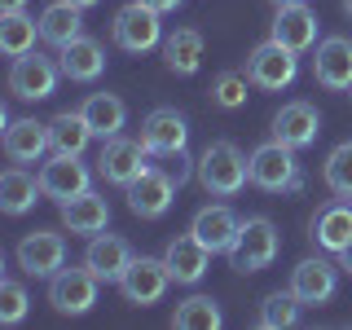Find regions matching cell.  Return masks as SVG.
I'll return each mask as SVG.
<instances>
[{
  "label": "cell",
  "instance_id": "18",
  "mask_svg": "<svg viewBox=\"0 0 352 330\" xmlns=\"http://www.w3.org/2000/svg\"><path fill=\"white\" fill-rule=\"evenodd\" d=\"M53 150L49 124L40 119H5V154L9 163H40Z\"/></svg>",
  "mask_w": 352,
  "mask_h": 330
},
{
  "label": "cell",
  "instance_id": "36",
  "mask_svg": "<svg viewBox=\"0 0 352 330\" xmlns=\"http://www.w3.org/2000/svg\"><path fill=\"white\" fill-rule=\"evenodd\" d=\"M141 5H150V9H159V14H172L181 0H141Z\"/></svg>",
  "mask_w": 352,
  "mask_h": 330
},
{
  "label": "cell",
  "instance_id": "20",
  "mask_svg": "<svg viewBox=\"0 0 352 330\" xmlns=\"http://www.w3.org/2000/svg\"><path fill=\"white\" fill-rule=\"evenodd\" d=\"M317 14L308 5H282L278 9V18H273V40L286 44L291 53H308V49H317Z\"/></svg>",
  "mask_w": 352,
  "mask_h": 330
},
{
  "label": "cell",
  "instance_id": "2",
  "mask_svg": "<svg viewBox=\"0 0 352 330\" xmlns=\"http://www.w3.org/2000/svg\"><path fill=\"white\" fill-rule=\"evenodd\" d=\"M278 251H282L278 225H273L269 216H247L242 229H238V238H234V247H229L225 256H229V269L234 273H260L278 260Z\"/></svg>",
  "mask_w": 352,
  "mask_h": 330
},
{
  "label": "cell",
  "instance_id": "6",
  "mask_svg": "<svg viewBox=\"0 0 352 330\" xmlns=\"http://www.w3.org/2000/svg\"><path fill=\"white\" fill-rule=\"evenodd\" d=\"M58 80H62V66L31 49V53H22V58H14L9 93H14L18 102H44V97L58 93Z\"/></svg>",
  "mask_w": 352,
  "mask_h": 330
},
{
  "label": "cell",
  "instance_id": "28",
  "mask_svg": "<svg viewBox=\"0 0 352 330\" xmlns=\"http://www.w3.org/2000/svg\"><path fill=\"white\" fill-rule=\"evenodd\" d=\"M163 62H168L172 75H198V66H203V31L176 27L163 40Z\"/></svg>",
  "mask_w": 352,
  "mask_h": 330
},
{
  "label": "cell",
  "instance_id": "12",
  "mask_svg": "<svg viewBox=\"0 0 352 330\" xmlns=\"http://www.w3.org/2000/svg\"><path fill=\"white\" fill-rule=\"evenodd\" d=\"M18 264L31 278H53L66 264V238L58 229H31V234L18 242Z\"/></svg>",
  "mask_w": 352,
  "mask_h": 330
},
{
  "label": "cell",
  "instance_id": "29",
  "mask_svg": "<svg viewBox=\"0 0 352 330\" xmlns=\"http://www.w3.org/2000/svg\"><path fill=\"white\" fill-rule=\"evenodd\" d=\"M49 141H53V154H84L88 141H93V128L80 110H62V115L49 119Z\"/></svg>",
  "mask_w": 352,
  "mask_h": 330
},
{
  "label": "cell",
  "instance_id": "8",
  "mask_svg": "<svg viewBox=\"0 0 352 330\" xmlns=\"http://www.w3.org/2000/svg\"><path fill=\"white\" fill-rule=\"evenodd\" d=\"M97 273L88 269V264H75V269H62L49 278V304L58 308V313H66V317H80V313H88V308L97 304Z\"/></svg>",
  "mask_w": 352,
  "mask_h": 330
},
{
  "label": "cell",
  "instance_id": "13",
  "mask_svg": "<svg viewBox=\"0 0 352 330\" xmlns=\"http://www.w3.org/2000/svg\"><path fill=\"white\" fill-rule=\"evenodd\" d=\"M313 80L326 93H352V40L348 36H326L313 58Z\"/></svg>",
  "mask_w": 352,
  "mask_h": 330
},
{
  "label": "cell",
  "instance_id": "35",
  "mask_svg": "<svg viewBox=\"0 0 352 330\" xmlns=\"http://www.w3.org/2000/svg\"><path fill=\"white\" fill-rule=\"evenodd\" d=\"M27 308H31V300H27V286L14 282V278H5V282H0V326H18L22 317H27Z\"/></svg>",
  "mask_w": 352,
  "mask_h": 330
},
{
  "label": "cell",
  "instance_id": "9",
  "mask_svg": "<svg viewBox=\"0 0 352 330\" xmlns=\"http://www.w3.org/2000/svg\"><path fill=\"white\" fill-rule=\"evenodd\" d=\"M128 198V207H132V216H141V220H159V216H168V207H172V198H176V176L168 168H146L137 176V181L124 190Z\"/></svg>",
  "mask_w": 352,
  "mask_h": 330
},
{
  "label": "cell",
  "instance_id": "22",
  "mask_svg": "<svg viewBox=\"0 0 352 330\" xmlns=\"http://www.w3.org/2000/svg\"><path fill=\"white\" fill-rule=\"evenodd\" d=\"M58 66H62L66 80L93 84L97 75L106 71V49L93 36H80V40H71V44H62V49H58Z\"/></svg>",
  "mask_w": 352,
  "mask_h": 330
},
{
  "label": "cell",
  "instance_id": "32",
  "mask_svg": "<svg viewBox=\"0 0 352 330\" xmlns=\"http://www.w3.org/2000/svg\"><path fill=\"white\" fill-rule=\"evenodd\" d=\"M326 190L335 198H352V141H344V146H335L326 154Z\"/></svg>",
  "mask_w": 352,
  "mask_h": 330
},
{
  "label": "cell",
  "instance_id": "38",
  "mask_svg": "<svg viewBox=\"0 0 352 330\" xmlns=\"http://www.w3.org/2000/svg\"><path fill=\"white\" fill-rule=\"evenodd\" d=\"M27 0H0V14H14V9H22Z\"/></svg>",
  "mask_w": 352,
  "mask_h": 330
},
{
  "label": "cell",
  "instance_id": "7",
  "mask_svg": "<svg viewBox=\"0 0 352 330\" xmlns=\"http://www.w3.org/2000/svg\"><path fill=\"white\" fill-rule=\"evenodd\" d=\"M150 159H154V154L146 150V141H141V137L132 141V137H124V132H119V137H110L106 146H102V154H97V172H102L110 185L128 190V185L150 168Z\"/></svg>",
  "mask_w": 352,
  "mask_h": 330
},
{
  "label": "cell",
  "instance_id": "41",
  "mask_svg": "<svg viewBox=\"0 0 352 330\" xmlns=\"http://www.w3.org/2000/svg\"><path fill=\"white\" fill-rule=\"evenodd\" d=\"M344 14H348V18H352V0H344Z\"/></svg>",
  "mask_w": 352,
  "mask_h": 330
},
{
  "label": "cell",
  "instance_id": "24",
  "mask_svg": "<svg viewBox=\"0 0 352 330\" xmlns=\"http://www.w3.org/2000/svg\"><path fill=\"white\" fill-rule=\"evenodd\" d=\"M44 198V185H40V172L31 176L22 163H14L5 176H0V212L5 216H27Z\"/></svg>",
  "mask_w": 352,
  "mask_h": 330
},
{
  "label": "cell",
  "instance_id": "40",
  "mask_svg": "<svg viewBox=\"0 0 352 330\" xmlns=\"http://www.w3.org/2000/svg\"><path fill=\"white\" fill-rule=\"evenodd\" d=\"M273 5H278V9H282V5H304V0H273Z\"/></svg>",
  "mask_w": 352,
  "mask_h": 330
},
{
  "label": "cell",
  "instance_id": "3",
  "mask_svg": "<svg viewBox=\"0 0 352 330\" xmlns=\"http://www.w3.org/2000/svg\"><path fill=\"white\" fill-rule=\"evenodd\" d=\"M251 185L264 194H300L304 190V176L300 163H295V150L282 146V141H264V146L251 150Z\"/></svg>",
  "mask_w": 352,
  "mask_h": 330
},
{
  "label": "cell",
  "instance_id": "4",
  "mask_svg": "<svg viewBox=\"0 0 352 330\" xmlns=\"http://www.w3.org/2000/svg\"><path fill=\"white\" fill-rule=\"evenodd\" d=\"M247 75H251V84L264 88V93H282V88H291L295 84V75H300V53H291L286 44L278 40H264L251 49V58H247Z\"/></svg>",
  "mask_w": 352,
  "mask_h": 330
},
{
  "label": "cell",
  "instance_id": "16",
  "mask_svg": "<svg viewBox=\"0 0 352 330\" xmlns=\"http://www.w3.org/2000/svg\"><path fill=\"white\" fill-rule=\"evenodd\" d=\"M317 132H322V115L308 102H286L273 115V141H282L291 150H308L317 141Z\"/></svg>",
  "mask_w": 352,
  "mask_h": 330
},
{
  "label": "cell",
  "instance_id": "17",
  "mask_svg": "<svg viewBox=\"0 0 352 330\" xmlns=\"http://www.w3.org/2000/svg\"><path fill=\"white\" fill-rule=\"evenodd\" d=\"M238 229H242V220H238V212H234L229 203L203 207V212H194V220H190V234L203 242L212 256H216V251H229V247H234Z\"/></svg>",
  "mask_w": 352,
  "mask_h": 330
},
{
  "label": "cell",
  "instance_id": "23",
  "mask_svg": "<svg viewBox=\"0 0 352 330\" xmlns=\"http://www.w3.org/2000/svg\"><path fill=\"white\" fill-rule=\"evenodd\" d=\"M84 264H88V269H93L102 282H119V278H124V269L132 264V247H128L119 234H97V238H88Z\"/></svg>",
  "mask_w": 352,
  "mask_h": 330
},
{
  "label": "cell",
  "instance_id": "31",
  "mask_svg": "<svg viewBox=\"0 0 352 330\" xmlns=\"http://www.w3.org/2000/svg\"><path fill=\"white\" fill-rule=\"evenodd\" d=\"M220 304L212 300V295H190V300L176 304L172 313V326L176 330H220Z\"/></svg>",
  "mask_w": 352,
  "mask_h": 330
},
{
  "label": "cell",
  "instance_id": "25",
  "mask_svg": "<svg viewBox=\"0 0 352 330\" xmlns=\"http://www.w3.org/2000/svg\"><path fill=\"white\" fill-rule=\"evenodd\" d=\"M308 238H313L322 251H330V256H339V251L352 242V203L322 207V212L313 216V234H308Z\"/></svg>",
  "mask_w": 352,
  "mask_h": 330
},
{
  "label": "cell",
  "instance_id": "1",
  "mask_svg": "<svg viewBox=\"0 0 352 330\" xmlns=\"http://www.w3.org/2000/svg\"><path fill=\"white\" fill-rule=\"evenodd\" d=\"M194 176L212 198H234L242 185L251 181V159L234 141H212V146L203 150V159L194 163Z\"/></svg>",
  "mask_w": 352,
  "mask_h": 330
},
{
  "label": "cell",
  "instance_id": "33",
  "mask_svg": "<svg viewBox=\"0 0 352 330\" xmlns=\"http://www.w3.org/2000/svg\"><path fill=\"white\" fill-rule=\"evenodd\" d=\"M300 300H295V291H273L269 300L260 304V326L264 330H286V326H295L300 322Z\"/></svg>",
  "mask_w": 352,
  "mask_h": 330
},
{
  "label": "cell",
  "instance_id": "15",
  "mask_svg": "<svg viewBox=\"0 0 352 330\" xmlns=\"http://www.w3.org/2000/svg\"><path fill=\"white\" fill-rule=\"evenodd\" d=\"M40 185H44V198H53V203L62 207L66 198L93 190V172L80 163V154H53L40 168Z\"/></svg>",
  "mask_w": 352,
  "mask_h": 330
},
{
  "label": "cell",
  "instance_id": "11",
  "mask_svg": "<svg viewBox=\"0 0 352 330\" xmlns=\"http://www.w3.org/2000/svg\"><path fill=\"white\" fill-rule=\"evenodd\" d=\"M141 141L154 159H176L185 154V141H190V124H185L181 110L163 106V110H150L146 124H141Z\"/></svg>",
  "mask_w": 352,
  "mask_h": 330
},
{
  "label": "cell",
  "instance_id": "14",
  "mask_svg": "<svg viewBox=\"0 0 352 330\" xmlns=\"http://www.w3.org/2000/svg\"><path fill=\"white\" fill-rule=\"evenodd\" d=\"M291 291H295V300L308 304V308L335 300V291H339V264H330V260H322V256L300 260V264L291 269Z\"/></svg>",
  "mask_w": 352,
  "mask_h": 330
},
{
  "label": "cell",
  "instance_id": "27",
  "mask_svg": "<svg viewBox=\"0 0 352 330\" xmlns=\"http://www.w3.org/2000/svg\"><path fill=\"white\" fill-rule=\"evenodd\" d=\"M80 115L88 119L93 137H102V141L119 137V132H124V124H128V106L119 102L115 93H88L84 106H80Z\"/></svg>",
  "mask_w": 352,
  "mask_h": 330
},
{
  "label": "cell",
  "instance_id": "21",
  "mask_svg": "<svg viewBox=\"0 0 352 330\" xmlns=\"http://www.w3.org/2000/svg\"><path fill=\"white\" fill-rule=\"evenodd\" d=\"M163 264H168L172 282L194 286V282H203L207 264H212V251H207L194 234H181V238H172V242H168V251H163Z\"/></svg>",
  "mask_w": 352,
  "mask_h": 330
},
{
  "label": "cell",
  "instance_id": "39",
  "mask_svg": "<svg viewBox=\"0 0 352 330\" xmlns=\"http://www.w3.org/2000/svg\"><path fill=\"white\" fill-rule=\"evenodd\" d=\"M71 5H80V9H93V5H97V0H71Z\"/></svg>",
  "mask_w": 352,
  "mask_h": 330
},
{
  "label": "cell",
  "instance_id": "5",
  "mask_svg": "<svg viewBox=\"0 0 352 330\" xmlns=\"http://www.w3.org/2000/svg\"><path fill=\"white\" fill-rule=\"evenodd\" d=\"M163 14L150 5H141V0H132V5H124L115 14V22H110V36H115V44L124 53H150L163 44Z\"/></svg>",
  "mask_w": 352,
  "mask_h": 330
},
{
  "label": "cell",
  "instance_id": "26",
  "mask_svg": "<svg viewBox=\"0 0 352 330\" xmlns=\"http://www.w3.org/2000/svg\"><path fill=\"white\" fill-rule=\"evenodd\" d=\"M80 36H84V9L80 5H71V0H53V5L40 14V40L44 44L62 49V44H71Z\"/></svg>",
  "mask_w": 352,
  "mask_h": 330
},
{
  "label": "cell",
  "instance_id": "19",
  "mask_svg": "<svg viewBox=\"0 0 352 330\" xmlns=\"http://www.w3.org/2000/svg\"><path fill=\"white\" fill-rule=\"evenodd\" d=\"M62 225H66V234L97 238V234H106V225H110V203L102 194L84 190V194H75V198L62 203Z\"/></svg>",
  "mask_w": 352,
  "mask_h": 330
},
{
  "label": "cell",
  "instance_id": "10",
  "mask_svg": "<svg viewBox=\"0 0 352 330\" xmlns=\"http://www.w3.org/2000/svg\"><path fill=\"white\" fill-rule=\"evenodd\" d=\"M168 282H172V273H168V264H163V260L132 256V264L124 269V278H119V291H124L128 304L150 308V304H159L163 295H168Z\"/></svg>",
  "mask_w": 352,
  "mask_h": 330
},
{
  "label": "cell",
  "instance_id": "37",
  "mask_svg": "<svg viewBox=\"0 0 352 330\" xmlns=\"http://www.w3.org/2000/svg\"><path fill=\"white\" fill-rule=\"evenodd\" d=\"M339 269H344V273H352V242H348L344 251H339Z\"/></svg>",
  "mask_w": 352,
  "mask_h": 330
},
{
  "label": "cell",
  "instance_id": "34",
  "mask_svg": "<svg viewBox=\"0 0 352 330\" xmlns=\"http://www.w3.org/2000/svg\"><path fill=\"white\" fill-rule=\"evenodd\" d=\"M247 88H256V84H251V75H238V71L216 75V84H212V106H220V110L247 106Z\"/></svg>",
  "mask_w": 352,
  "mask_h": 330
},
{
  "label": "cell",
  "instance_id": "30",
  "mask_svg": "<svg viewBox=\"0 0 352 330\" xmlns=\"http://www.w3.org/2000/svg\"><path fill=\"white\" fill-rule=\"evenodd\" d=\"M36 36H40V22L27 18L22 9H14V14L0 18V53L5 58H22V53L36 49Z\"/></svg>",
  "mask_w": 352,
  "mask_h": 330
}]
</instances>
